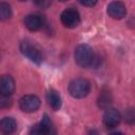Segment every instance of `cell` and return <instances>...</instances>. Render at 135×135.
Masks as SVG:
<instances>
[{
    "mask_svg": "<svg viewBox=\"0 0 135 135\" xmlns=\"http://www.w3.org/2000/svg\"><path fill=\"white\" fill-rule=\"evenodd\" d=\"M75 61L81 68H90L95 62V55L88 44H80L75 50Z\"/></svg>",
    "mask_w": 135,
    "mask_h": 135,
    "instance_id": "6da1fadb",
    "label": "cell"
},
{
    "mask_svg": "<svg viewBox=\"0 0 135 135\" xmlns=\"http://www.w3.org/2000/svg\"><path fill=\"white\" fill-rule=\"evenodd\" d=\"M91 90L90 82L84 78H76L72 80L69 84V93L74 98L85 97Z\"/></svg>",
    "mask_w": 135,
    "mask_h": 135,
    "instance_id": "7a4b0ae2",
    "label": "cell"
},
{
    "mask_svg": "<svg viewBox=\"0 0 135 135\" xmlns=\"http://www.w3.org/2000/svg\"><path fill=\"white\" fill-rule=\"evenodd\" d=\"M20 51L32 62H34L36 64H40L42 62V55H41L40 51L30 41H27V40L22 41L20 43Z\"/></svg>",
    "mask_w": 135,
    "mask_h": 135,
    "instance_id": "3957f363",
    "label": "cell"
},
{
    "mask_svg": "<svg viewBox=\"0 0 135 135\" xmlns=\"http://www.w3.org/2000/svg\"><path fill=\"white\" fill-rule=\"evenodd\" d=\"M61 22L65 27L73 28L76 27L80 22V16L79 13L74 8H66L62 12L60 16Z\"/></svg>",
    "mask_w": 135,
    "mask_h": 135,
    "instance_id": "277c9868",
    "label": "cell"
},
{
    "mask_svg": "<svg viewBox=\"0 0 135 135\" xmlns=\"http://www.w3.org/2000/svg\"><path fill=\"white\" fill-rule=\"evenodd\" d=\"M19 107L23 112H35L40 107V99L35 95H24L19 100Z\"/></svg>",
    "mask_w": 135,
    "mask_h": 135,
    "instance_id": "5b68a950",
    "label": "cell"
},
{
    "mask_svg": "<svg viewBox=\"0 0 135 135\" xmlns=\"http://www.w3.org/2000/svg\"><path fill=\"white\" fill-rule=\"evenodd\" d=\"M121 116L120 113L113 108H108L103 114V123L107 128L113 129L116 128L120 122Z\"/></svg>",
    "mask_w": 135,
    "mask_h": 135,
    "instance_id": "8992f818",
    "label": "cell"
},
{
    "mask_svg": "<svg viewBox=\"0 0 135 135\" xmlns=\"http://www.w3.org/2000/svg\"><path fill=\"white\" fill-rule=\"evenodd\" d=\"M107 12H108V15L110 17H112L113 19H122L126 16V14H127L126 6L120 1H113V2H111L108 5Z\"/></svg>",
    "mask_w": 135,
    "mask_h": 135,
    "instance_id": "52a82bcc",
    "label": "cell"
},
{
    "mask_svg": "<svg viewBox=\"0 0 135 135\" xmlns=\"http://www.w3.org/2000/svg\"><path fill=\"white\" fill-rule=\"evenodd\" d=\"M44 19L41 15L38 14H31L27 15L24 19V24L30 31H38L43 26Z\"/></svg>",
    "mask_w": 135,
    "mask_h": 135,
    "instance_id": "ba28073f",
    "label": "cell"
},
{
    "mask_svg": "<svg viewBox=\"0 0 135 135\" xmlns=\"http://www.w3.org/2000/svg\"><path fill=\"white\" fill-rule=\"evenodd\" d=\"M15 92V81L8 75H3L0 77V94L12 96Z\"/></svg>",
    "mask_w": 135,
    "mask_h": 135,
    "instance_id": "9c48e42d",
    "label": "cell"
},
{
    "mask_svg": "<svg viewBox=\"0 0 135 135\" xmlns=\"http://www.w3.org/2000/svg\"><path fill=\"white\" fill-rule=\"evenodd\" d=\"M17 129V122L12 117H4L0 120V132L3 134L14 133Z\"/></svg>",
    "mask_w": 135,
    "mask_h": 135,
    "instance_id": "30bf717a",
    "label": "cell"
},
{
    "mask_svg": "<svg viewBox=\"0 0 135 135\" xmlns=\"http://www.w3.org/2000/svg\"><path fill=\"white\" fill-rule=\"evenodd\" d=\"M46 101L49 105L54 110L58 111L61 108V98L55 90H49L46 93Z\"/></svg>",
    "mask_w": 135,
    "mask_h": 135,
    "instance_id": "8fae6325",
    "label": "cell"
},
{
    "mask_svg": "<svg viewBox=\"0 0 135 135\" xmlns=\"http://www.w3.org/2000/svg\"><path fill=\"white\" fill-rule=\"evenodd\" d=\"M43 129V132L44 134H52V133H55L54 131V127H53V123L51 121V119L49 118V116L46 114L43 115V118L41 120V122H39Z\"/></svg>",
    "mask_w": 135,
    "mask_h": 135,
    "instance_id": "7c38bea8",
    "label": "cell"
},
{
    "mask_svg": "<svg viewBox=\"0 0 135 135\" xmlns=\"http://www.w3.org/2000/svg\"><path fill=\"white\" fill-rule=\"evenodd\" d=\"M12 17V8L5 2H0V20L4 21Z\"/></svg>",
    "mask_w": 135,
    "mask_h": 135,
    "instance_id": "4fadbf2b",
    "label": "cell"
},
{
    "mask_svg": "<svg viewBox=\"0 0 135 135\" xmlns=\"http://www.w3.org/2000/svg\"><path fill=\"white\" fill-rule=\"evenodd\" d=\"M111 100H112V97H111L110 92H102L99 96L98 104L100 108H107L111 103Z\"/></svg>",
    "mask_w": 135,
    "mask_h": 135,
    "instance_id": "5bb4252c",
    "label": "cell"
},
{
    "mask_svg": "<svg viewBox=\"0 0 135 135\" xmlns=\"http://www.w3.org/2000/svg\"><path fill=\"white\" fill-rule=\"evenodd\" d=\"M11 105H12L11 96H6V95L0 94V108H8Z\"/></svg>",
    "mask_w": 135,
    "mask_h": 135,
    "instance_id": "9a60e30c",
    "label": "cell"
},
{
    "mask_svg": "<svg viewBox=\"0 0 135 135\" xmlns=\"http://www.w3.org/2000/svg\"><path fill=\"white\" fill-rule=\"evenodd\" d=\"M35 4L41 8H47L51 3H52V0H34Z\"/></svg>",
    "mask_w": 135,
    "mask_h": 135,
    "instance_id": "2e32d148",
    "label": "cell"
},
{
    "mask_svg": "<svg viewBox=\"0 0 135 135\" xmlns=\"http://www.w3.org/2000/svg\"><path fill=\"white\" fill-rule=\"evenodd\" d=\"M134 118H135V115H134L133 109L127 110V112H126V121H128L129 123H133L134 122Z\"/></svg>",
    "mask_w": 135,
    "mask_h": 135,
    "instance_id": "e0dca14e",
    "label": "cell"
},
{
    "mask_svg": "<svg viewBox=\"0 0 135 135\" xmlns=\"http://www.w3.org/2000/svg\"><path fill=\"white\" fill-rule=\"evenodd\" d=\"M80 2L85 6H94L97 3V0H80Z\"/></svg>",
    "mask_w": 135,
    "mask_h": 135,
    "instance_id": "ac0fdd59",
    "label": "cell"
},
{
    "mask_svg": "<svg viewBox=\"0 0 135 135\" xmlns=\"http://www.w3.org/2000/svg\"><path fill=\"white\" fill-rule=\"evenodd\" d=\"M59 1H61V2H64V1H66V0H59Z\"/></svg>",
    "mask_w": 135,
    "mask_h": 135,
    "instance_id": "d6986e66",
    "label": "cell"
},
{
    "mask_svg": "<svg viewBox=\"0 0 135 135\" xmlns=\"http://www.w3.org/2000/svg\"><path fill=\"white\" fill-rule=\"evenodd\" d=\"M19 1H26V0H19Z\"/></svg>",
    "mask_w": 135,
    "mask_h": 135,
    "instance_id": "ffe728a7",
    "label": "cell"
}]
</instances>
